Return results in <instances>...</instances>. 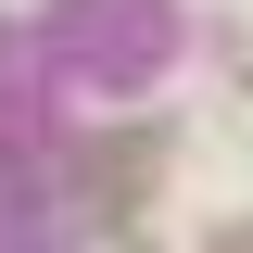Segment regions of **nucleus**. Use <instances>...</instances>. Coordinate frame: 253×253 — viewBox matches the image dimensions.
<instances>
[{"label":"nucleus","instance_id":"1","mask_svg":"<svg viewBox=\"0 0 253 253\" xmlns=\"http://www.w3.org/2000/svg\"><path fill=\"white\" fill-rule=\"evenodd\" d=\"M152 177H165V139H152V126L101 139V152H89V215H101V228H126L139 203H152Z\"/></svg>","mask_w":253,"mask_h":253},{"label":"nucleus","instance_id":"2","mask_svg":"<svg viewBox=\"0 0 253 253\" xmlns=\"http://www.w3.org/2000/svg\"><path fill=\"white\" fill-rule=\"evenodd\" d=\"M215 253H253V228H228V241H215Z\"/></svg>","mask_w":253,"mask_h":253}]
</instances>
